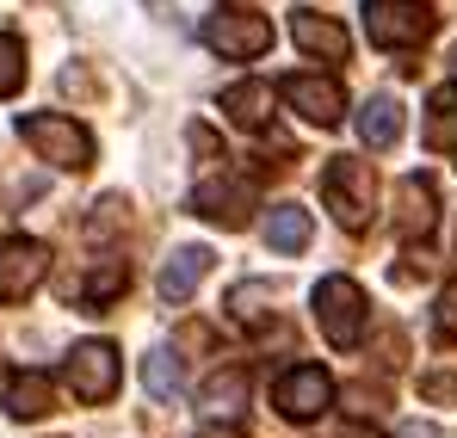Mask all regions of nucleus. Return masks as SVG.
I'll return each instance as SVG.
<instances>
[{
  "mask_svg": "<svg viewBox=\"0 0 457 438\" xmlns=\"http://www.w3.org/2000/svg\"><path fill=\"white\" fill-rule=\"evenodd\" d=\"M321 198H328V211L340 228H371V211H378V173H371V161H359V154H334L328 161V173H321Z\"/></svg>",
  "mask_w": 457,
  "mask_h": 438,
  "instance_id": "f03ea898",
  "label": "nucleus"
},
{
  "mask_svg": "<svg viewBox=\"0 0 457 438\" xmlns=\"http://www.w3.org/2000/svg\"><path fill=\"white\" fill-rule=\"evenodd\" d=\"M433 327H439V340L445 346H457V278L439 291V309H433Z\"/></svg>",
  "mask_w": 457,
  "mask_h": 438,
  "instance_id": "5701e85b",
  "label": "nucleus"
},
{
  "mask_svg": "<svg viewBox=\"0 0 457 438\" xmlns=\"http://www.w3.org/2000/svg\"><path fill=\"white\" fill-rule=\"evenodd\" d=\"M427 148L457 154V80L433 87V99H427Z\"/></svg>",
  "mask_w": 457,
  "mask_h": 438,
  "instance_id": "f3484780",
  "label": "nucleus"
},
{
  "mask_svg": "<svg viewBox=\"0 0 457 438\" xmlns=\"http://www.w3.org/2000/svg\"><path fill=\"white\" fill-rule=\"evenodd\" d=\"M19 87H25V44L0 37V99H12Z\"/></svg>",
  "mask_w": 457,
  "mask_h": 438,
  "instance_id": "4be33fe9",
  "label": "nucleus"
},
{
  "mask_svg": "<svg viewBox=\"0 0 457 438\" xmlns=\"http://www.w3.org/2000/svg\"><path fill=\"white\" fill-rule=\"evenodd\" d=\"M452 74H457V50H452Z\"/></svg>",
  "mask_w": 457,
  "mask_h": 438,
  "instance_id": "cd10ccee",
  "label": "nucleus"
},
{
  "mask_svg": "<svg viewBox=\"0 0 457 438\" xmlns=\"http://www.w3.org/2000/svg\"><path fill=\"white\" fill-rule=\"evenodd\" d=\"M340 438H383V433H371V426H346Z\"/></svg>",
  "mask_w": 457,
  "mask_h": 438,
  "instance_id": "bb28decb",
  "label": "nucleus"
},
{
  "mask_svg": "<svg viewBox=\"0 0 457 438\" xmlns=\"http://www.w3.org/2000/svg\"><path fill=\"white\" fill-rule=\"evenodd\" d=\"M19 136L37 148L44 161H56L62 173H80V167L93 161V136H87V124L62 118V112H31V118H19Z\"/></svg>",
  "mask_w": 457,
  "mask_h": 438,
  "instance_id": "20e7f679",
  "label": "nucleus"
},
{
  "mask_svg": "<svg viewBox=\"0 0 457 438\" xmlns=\"http://www.w3.org/2000/svg\"><path fill=\"white\" fill-rule=\"evenodd\" d=\"M124 285H130L124 260H105V266L87 272V302H112V296H124Z\"/></svg>",
  "mask_w": 457,
  "mask_h": 438,
  "instance_id": "412c9836",
  "label": "nucleus"
},
{
  "mask_svg": "<svg viewBox=\"0 0 457 438\" xmlns=\"http://www.w3.org/2000/svg\"><path fill=\"white\" fill-rule=\"evenodd\" d=\"M272 408H278L285 420H297V426L321 420V414L334 408V376H328L321 365H297V370H285V376L272 383Z\"/></svg>",
  "mask_w": 457,
  "mask_h": 438,
  "instance_id": "423d86ee",
  "label": "nucleus"
},
{
  "mask_svg": "<svg viewBox=\"0 0 457 438\" xmlns=\"http://www.w3.org/2000/svg\"><path fill=\"white\" fill-rule=\"evenodd\" d=\"M433 12L427 0H365V31L378 50H420L433 37Z\"/></svg>",
  "mask_w": 457,
  "mask_h": 438,
  "instance_id": "39448f33",
  "label": "nucleus"
},
{
  "mask_svg": "<svg viewBox=\"0 0 457 438\" xmlns=\"http://www.w3.org/2000/svg\"><path fill=\"white\" fill-rule=\"evenodd\" d=\"M198 37H204V50H217L228 62H247V56H266V50H272V25H266V12H253V6H217V12L198 25Z\"/></svg>",
  "mask_w": 457,
  "mask_h": 438,
  "instance_id": "7ed1b4c3",
  "label": "nucleus"
},
{
  "mask_svg": "<svg viewBox=\"0 0 457 438\" xmlns=\"http://www.w3.org/2000/svg\"><path fill=\"white\" fill-rule=\"evenodd\" d=\"M192 211L204 222H217V228H241L247 211H253V186L247 179H204L192 192Z\"/></svg>",
  "mask_w": 457,
  "mask_h": 438,
  "instance_id": "f8f14e48",
  "label": "nucleus"
},
{
  "mask_svg": "<svg viewBox=\"0 0 457 438\" xmlns=\"http://www.w3.org/2000/svg\"><path fill=\"white\" fill-rule=\"evenodd\" d=\"M62 376H69V389L87 408L112 401L118 395V346L112 340H80L75 352H69V365H62Z\"/></svg>",
  "mask_w": 457,
  "mask_h": 438,
  "instance_id": "0eeeda50",
  "label": "nucleus"
},
{
  "mask_svg": "<svg viewBox=\"0 0 457 438\" xmlns=\"http://www.w3.org/2000/svg\"><path fill=\"white\" fill-rule=\"evenodd\" d=\"M260 228H266V247H272V253H303L309 235H315V222H309L303 204H272Z\"/></svg>",
  "mask_w": 457,
  "mask_h": 438,
  "instance_id": "dca6fc26",
  "label": "nucleus"
},
{
  "mask_svg": "<svg viewBox=\"0 0 457 438\" xmlns=\"http://www.w3.org/2000/svg\"><path fill=\"white\" fill-rule=\"evenodd\" d=\"M291 44L309 50L315 62H353V31L328 12H291Z\"/></svg>",
  "mask_w": 457,
  "mask_h": 438,
  "instance_id": "9d476101",
  "label": "nucleus"
},
{
  "mask_svg": "<svg viewBox=\"0 0 457 438\" xmlns=\"http://www.w3.org/2000/svg\"><path fill=\"white\" fill-rule=\"evenodd\" d=\"M211 266H217L211 247H173V260L161 266V296H167V302H186V296L211 278Z\"/></svg>",
  "mask_w": 457,
  "mask_h": 438,
  "instance_id": "ddd939ff",
  "label": "nucleus"
},
{
  "mask_svg": "<svg viewBox=\"0 0 457 438\" xmlns=\"http://www.w3.org/2000/svg\"><path fill=\"white\" fill-rule=\"evenodd\" d=\"M198 438H247V433H241V426H228V420H223V426H204Z\"/></svg>",
  "mask_w": 457,
  "mask_h": 438,
  "instance_id": "a878e982",
  "label": "nucleus"
},
{
  "mask_svg": "<svg viewBox=\"0 0 457 438\" xmlns=\"http://www.w3.org/2000/svg\"><path fill=\"white\" fill-rule=\"evenodd\" d=\"M247 389H253V383H247V370H223V376H211V383H204V408H211L217 420H235V414L247 408Z\"/></svg>",
  "mask_w": 457,
  "mask_h": 438,
  "instance_id": "aec40b11",
  "label": "nucleus"
},
{
  "mask_svg": "<svg viewBox=\"0 0 457 438\" xmlns=\"http://www.w3.org/2000/svg\"><path fill=\"white\" fill-rule=\"evenodd\" d=\"M359 136H365V148H395V143H402V99H389V93L365 99V112H359Z\"/></svg>",
  "mask_w": 457,
  "mask_h": 438,
  "instance_id": "a211bd4d",
  "label": "nucleus"
},
{
  "mask_svg": "<svg viewBox=\"0 0 457 438\" xmlns=\"http://www.w3.org/2000/svg\"><path fill=\"white\" fill-rule=\"evenodd\" d=\"M278 93H285L291 112H303V124H315V130H328V124L346 118V93H340L334 74H285Z\"/></svg>",
  "mask_w": 457,
  "mask_h": 438,
  "instance_id": "1a4fd4ad",
  "label": "nucleus"
},
{
  "mask_svg": "<svg viewBox=\"0 0 457 438\" xmlns=\"http://www.w3.org/2000/svg\"><path fill=\"white\" fill-rule=\"evenodd\" d=\"M223 112L241 130H266L272 124V87L266 80H235V87H223Z\"/></svg>",
  "mask_w": 457,
  "mask_h": 438,
  "instance_id": "2eb2a0df",
  "label": "nucleus"
},
{
  "mask_svg": "<svg viewBox=\"0 0 457 438\" xmlns=\"http://www.w3.org/2000/svg\"><path fill=\"white\" fill-rule=\"evenodd\" d=\"M395 438H439V426H427V420H408Z\"/></svg>",
  "mask_w": 457,
  "mask_h": 438,
  "instance_id": "393cba45",
  "label": "nucleus"
},
{
  "mask_svg": "<svg viewBox=\"0 0 457 438\" xmlns=\"http://www.w3.org/2000/svg\"><path fill=\"white\" fill-rule=\"evenodd\" d=\"M143 389H149L154 401H179V389H186V365H179L173 346H154L149 359H143Z\"/></svg>",
  "mask_w": 457,
  "mask_h": 438,
  "instance_id": "6ab92c4d",
  "label": "nucleus"
},
{
  "mask_svg": "<svg viewBox=\"0 0 457 438\" xmlns=\"http://www.w3.org/2000/svg\"><path fill=\"white\" fill-rule=\"evenodd\" d=\"M433 222H439V192H433V179H427V173H408V179L395 186V235H402V241H427Z\"/></svg>",
  "mask_w": 457,
  "mask_h": 438,
  "instance_id": "9b49d317",
  "label": "nucleus"
},
{
  "mask_svg": "<svg viewBox=\"0 0 457 438\" xmlns=\"http://www.w3.org/2000/svg\"><path fill=\"white\" fill-rule=\"evenodd\" d=\"M309 309H315L321 340H328L334 352H353V346L365 340V327H371V302H365V291H359V278H346V272L321 278L315 296H309Z\"/></svg>",
  "mask_w": 457,
  "mask_h": 438,
  "instance_id": "f257e3e1",
  "label": "nucleus"
},
{
  "mask_svg": "<svg viewBox=\"0 0 457 438\" xmlns=\"http://www.w3.org/2000/svg\"><path fill=\"white\" fill-rule=\"evenodd\" d=\"M50 278V247L31 241V235H12L0 241V302H25Z\"/></svg>",
  "mask_w": 457,
  "mask_h": 438,
  "instance_id": "6e6552de",
  "label": "nucleus"
},
{
  "mask_svg": "<svg viewBox=\"0 0 457 438\" xmlns=\"http://www.w3.org/2000/svg\"><path fill=\"white\" fill-rule=\"evenodd\" d=\"M420 389H427V401H452V395H457V383L445 376V370H433V376H427Z\"/></svg>",
  "mask_w": 457,
  "mask_h": 438,
  "instance_id": "b1692460",
  "label": "nucleus"
},
{
  "mask_svg": "<svg viewBox=\"0 0 457 438\" xmlns=\"http://www.w3.org/2000/svg\"><path fill=\"white\" fill-rule=\"evenodd\" d=\"M0 408H6L12 420H44V414L56 408V389H50V376H44V370H12V376H6V395H0Z\"/></svg>",
  "mask_w": 457,
  "mask_h": 438,
  "instance_id": "4468645a",
  "label": "nucleus"
}]
</instances>
